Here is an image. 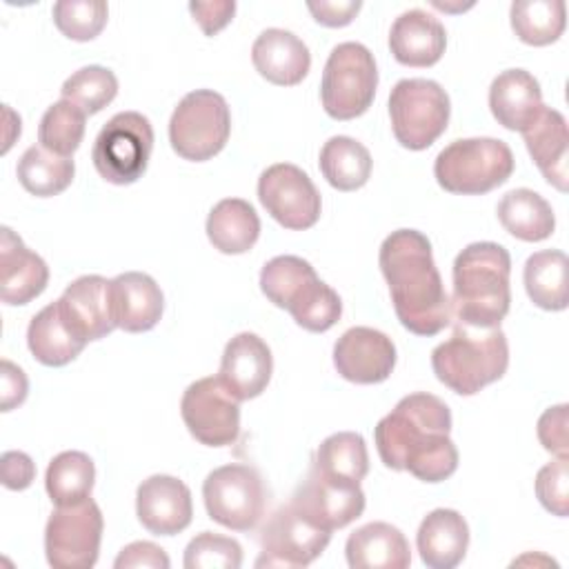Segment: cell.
<instances>
[{
  "instance_id": "cell-1",
  "label": "cell",
  "mask_w": 569,
  "mask_h": 569,
  "mask_svg": "<svg viewBox=\"0 0 569 569\" xmlns=\"http://www.w3.org/2000/svg\"><path fill=\"white\" fill-rule=\"evenodd\" d=\"M451 411L433 393H409L373 429L380 460L422 482H442L458 469V449L449 438Z\"/></svg>"
},
{
  "instance_id": "cell-2",
  "label": "cell",
  "mask_w": 569,
  "mask_h": 569,
  "mask_svg": "<svg viewBox=\"0 0 569 569\" xmlns=\"http://www.w3.org/2000/svg\"><path fill=\"white\" fill-rule=\"evenodd\" d=\"M378 262L405 329L429 338L451 322V300L433 262L431 242L422 231H391L380 244Z\"/></svg>"
},
{
  "instance_id": "cell-3",
  "label": "cell",
  "mask_w": 569,
  "mask_h": 569,
  "mask_svg": "<svg viewBox=\"0 0 569 569\" xmlns=\"http://www.w3.org/2000/svg\"><path fill=\"white\" fill-rule=\"evenodd\" d=\"M511 256L498 242H471L453 260L451 313L478 329L500 327L511 307Z\"/></svg>"
},
{
  "instance_id": "cell-4",
  "label": "cell",
  "mask_w": 569,
  "mask_h": 569,
  "mask_svg": "<svg viewBox=\"0 0 569 569\" xmlns=\"http://www.w3.org/2000/svg\"><path fill=\"white\" fill-rule=\"evenodd\" d=\"M509 367V345L500 327L478 329L453 325L451 338L431 351L436 378L460 396H473L500 380Z\"/></svg>"
},
{
  "instance_id": "cell-5",
  "label": "cell",
  "mask_w": 569,
  "mask_h": 569,
  "mask_svg": "<svg viewBox=\"0 0 569 569\" xmlns=\"http://www.w3.org/2000/svg\"><path fill=\"white\" fill-rule=\"evenodd\" d=\"M260 289L269 302L287 309L293 320L311 333L331 329L342 316L340 296L298 256H276L264 262Z\"/></svg>"
},
{
  "instance_id": "cell-6",
  "label": "cell",
  "mask_w": 569,
  "mask_h": 569,
  "mask_svg": "<svg viewBox=\"0 0 569 569\" xmlns=\"http://www.w3.org/2000/svg\"><path fill=\"white\" fill-rule=\"evenodd\" d=\"M516 160L507 142L498 138H460L449 142L433 162L438 184L458 196H482L505 184Z\"/></svg>"
},
{
  "instance_id": "cell-7",
  "label": "cell",
  "mask_w": 569,
  "mask_h": 569,
  "mask_svg": "<svg viewBox=\"0 0 569 569\" xmlns=\"http://www.w3.org/2000/svg\"><path fill=\"white\" fill-rule=\"evenodd\" d=\"M449 116V96L436 80L405 78L389 93L391 129L405 149L422 151L431 147L445 133Z\"/></svg>"
},
{
  "instance_id": "cell-8",
  "label": "cell",
  "mask_w": 569,
  "mask_h": 569,
  "mask_svg": "<svg viewBox=\"0 0 569 569\" xmlns=\"http://www.w3.org/2000/svg\"><path fill=\"white\" fill-rule=\"evenodd\" d=\"M231 133V111L227 100L213 89L189 91L171 113V149L191 162L211 160L220 153Z\"/></svg>"
},
{
  "instance_id": "cell-9",
  "label": "cell",
  "mask_w": 569,
  "mask_h": 569,
  "mask_svg": "<svg viewBox=\"0 0 569 569\" xmlns=\"http://www.w3.org/2000/svg\"><path fill=\"white\" fill-rule=\"evenodd\" d=\"M378 89V67L373 53L360 42H340L331 49L322 82L320 100L333 120H353L362 116Z\"/></svg>"
},
{
  "instance_id": "cell-10",
  "label": "cell",
  "mask_w": 569,
  "mask_h": 569,
  "mask_svg": "<svg viewBox=\"0 0 569 569\" xmlns=\"http://www.w3.org/2000/svg\"><path fill=\"white\" fill-rule=\"evenodd\" d=\"M153 151V127L140 111H120L96 136L91 160L111 184H131L147 171Z\"/></svg>"
},
{
  "instance_id": "cell-11",
  "label": "cell",
  "mask_w": 569,
  "mask_h": 569,
  "mask_svg": "<svg viewBox=\"0 0 569 569\" xmlns=\"http://www.w3.org/2000/svg\"><path fill=\"white\" fill-rule=\"evenodd\" d=\"M202 500L213 522L233 531H251L264 516L267 487L256 467L231 462L204 478Z\"/></svg>"
},
{
  "instance_id": "cell-12",
  "label": "cell",
  "mask_w": 569,
  "mask_h": 569,
  "mask_svg": "<svg viewBox=\"0 0 569 569\" xmlns=\"http://www.w3.org/2000/svg\"><path fill=\"white\" fill-rule=\"evenodd\" d=\"M104 518L96 500L56 507L44 527V553L53 569H89L100 553Z\"/></svg>"
},
{
  "instance_id": "cell-13",
  "label": "cell",
  "mask_w": 569,
  "mask_h": 569,
  "mask_svg": "<svg viewBox=\"0 0 569 569\" xmlns=\"http://www.w3.org/2000/svg\"><path fill=\"white\" fill-rule=\"evenodd\" d=\"M180 413L184 427L200 445L227 447L240 436V400L218 376L191 382L182 393Z\"/></svg>"
},
{
  "instance_id": "cell-14",
  "label": "cell",
  "mask_w": 569,
  "mask_h": 569,
  "mask_svg": "<svg viewBox=\"0 0 569 569\" xmlns=\"http://www.w3.org/2000/svg\"><path fill=\"white\" fill-rule=\"evenodd\" d=\"M331 531L311 522L291 502L271 513L260 531L262 553L256 567H307L329 545Z\"/></svg>"
},
{
  "instance_id": "cell-15",
  "label": "cell",
  "mask_w": 569,
  "mask_h": 569,
  "mask_svg": "<svg viewBox=\"0 0 569 569\" xmlns=\"http://www.w3.org/2000/svg\"><path fill=\"white\" fill-rule=\"evenodd\" d=\"M258 200L278 224L291 231L313 227L322 209L320 193L311 178L289 162L271 164L260 173Z\"/></svg>"
},
{
  "instance_id": "cell-16",
  "label": "cell",
  "mask_w": 569,
  "mask_h": 569,
  "mask_svg": "<svg viewBox=\"0 0 569 569\" xmlns=\"http://www.w3.org/2000/svg\"><path fill=\"white\" fill-rule=\"evenodd\" d=\"M365 502L367 500L360 482L325 476L316 467L309 469L307 478L298 485L291 498V505L300 513L327 531L342 529L360 518Z\"/></svg>"
},
{
  "instance_id": "cell-17",
  "label": "cell",
  "mask_w": 569,
  "mask_h": 569,
  "mask_svg": "<svg viewBox=\"0 0 569 569\" xmlns=\"http://www.w3.org/2000/svg\"><path fill=\"white\" fill-rule=\"evenodd\" d=\"M336 371L356 385H376L396 367L393 340L371 327H351L333 345Z\"/></svg>"
},
{
  "instance_id": "cell-18",
  "label": "cell",
  "mask_w": 569,
  "mask_h": 569,
  "mask_svg": "<svg viewBox=\"0 0 569 569\" xmlns=\"http://www.w3.org/2000/svg\"><path fill=\"white\" fill-rule=\"evenodd\" d=\"M136 513L153 536H176L191 525L193 502L189 487L167 473L149 476L138 485Z\"/></svg>"
},
{
  "instance_id": "cell-19",
  "label": "cell",
  "mask_w": 569,
  "mask_h": 569,
  "mask_svg": "<svg viewBox=\"0 0 569 569\" xmlns=\"http://www.w3.org/2000/svg\"><path fill=\"white\" fill-rule=\"evenodd\" d=\"M58 305L67 322L87 342L100 340L118 327L111 280L102 276L91 273L76 278L62 291Z\"/></svg>"
},
{
  "instance_id": "cell-20",
  "label": "cell",
  "mask_w": 569,
  "mask_h": 569,
  "mask_svg": "<svg viewBox=\"0 0 569 569\" xmlns=\"http://www.w3.org/2000/svg\"><path fill=\"white\" fill-rule=\"evenodd\" d=\"M271 371L273 358L269 345L258 333L242 331L227 342L218 378L238 400H251L267 389Z\"/></svg>"
},
{
  "instance_id": "cell-21",
  "label": "cell",
  "mask_w": 569,
  "mask_h": 569,
  "mask_svg": "<svg viewBox=\"0 0 569 569\" xmlns=\"http://www.w3.org/2000/svg\"><path fill=\"white\" fill-rule=\"evenodd\" d=\"M49 282L47 262L31 251L13 229H0V298L4 305H27Z\"/></svg>"
},
{
  "instance_id": "cell-22",
  "label": "cell",
  "mask_w": 569,
  "mask_h": 569,
  "mask_svg": "<svg viewBox=\"0 0 569 569\" xmlns=\"http://www.w3.org/2000/svg\"><path fill=\"white\" fill-rule=\"evenodd\" d=\"M447 47V31L442 22L425 9H409L400 13L389 31V49L405 67H431Z\"/></svg>"
},
{
  "instance_id": "cell-23",
  "label": "cell",
  "mask_w": 569,
  "mask_h": 569,
  "mask_svg": "<svg viewBox=\"0 0 569 569\" xmlns=\"http://www.w3.org/2000/svg\"><path fill=\"white\" fill-rule=\"evenodd\" d=\"M251 62L256 71L280 87H293L305 80L311 67L307 44L287 29H264L251 47Z\"/></svg>"
},
{
  "instance_id": "cell-24",
  "label": "cell",
  "mask_w": 569,
  "mask_h": 569,
  "mask_svg": "<svg viewBox=\"0 0 569 569\" xmlns=\"http://www.w3.org/2000/svg\"><path fill=\"white\" fill-rule=\"evenodd\" d=\"M538 80L525 69L500 71L489 87V109L498 124L509 131H525L542 111Z\"/></svg>"
},
{
  "instance_id": "cell-25",
  "label": "cell",
  "mask_w": 569,
  "mask_h": 569,
  "mask_svg": "<svg viewBox=\"0 0 569 569\" xmlns=\"http://www.w3.org/2000/svg\"><path fill=\"white\" fill-rule=\"evenodd\" d=\"M529 156L549 184L567 191V160H569V131L560 111L542 107L538 118L522 131Z\"/></svg>"
},
{
  "instance_id": "cell-26",
  "label": "cell",
  "mask_w": 569,
  "mask_h": 569,
  "mask_svg": "<svg viewBox=\"0 0 569 569\" xmlns=\"http://www.w3.org/2000/svg\"><path fill=\"white\" fill-rule=\"evenodd\" d=\"M116 322L129 333H142L158 325L164 296L158 282L142 271H124L111 280Z\"/></svg>"
},
{
  "instance_id": "cell-27",
  "label": "cell",
  "mask_w": 569,
  "mask_h": 569,
  "mask_svg": "<svg viewBox=\"0 0 569 569\" xmlns=\"http://www.w3.org/2000/svg\"><path fill=\"white\" fill-rule=\"evenodd\" d=\"M416 545L431 569H453L469 547V525L456 509H433L418 527Z\"/></svg>"
},
{
  "instance_id": "cell-28",
  "label": "cell",
  "mask_w": 569,
  "mask_h": 569,
  "mask_svg": "<svg viewBox=\"0 0 569 569\" xmlns=\"http://www.w3.org/2000/svg\"><path fill=\"white\" fill-rule=\"evenodd\" d=\"M345 553L351 569H407L411 565L405 533L389 522H369L349 533Z\"/></svg>"
},
{
  "instance_id": "cell-29",
  "label": "cell",
  "mask_w": 569,
  "mask_h": 569,
  "mask_svg": "<svg viewBox=\"0 0 569 569\" xmlns=\"http://www.w3.org/2000/svg\"><path fill=\"white\" fill-rule=\"evenodd\" d=\"M27 345L31 356L44 367H64L80 356L87 340L76 333L60 311L58 300L42 307L29 322Z\"/></svg>"
},
{
  "instance_id": "cell-30",
  "label": "cell",
  "mask_w": 569,
  "mask_h": 569,
  "mask_svg": "<svg viewBox=\"0 0 569 569\" xmlns=\"http://www.w3.org/2000/svg\"><path fill=\"white\" fill-rule=\"evenodd\" d=\"M260 236V218L251 202L224 198L207 216V238L220 253H247Z\"/></svg>"
},
{
  "instance_id": "cell-31",
  "label": "cell",
  "mask_w": 569,
  "mask_h": 569,
  "mask_svg": "<svg viewBox=\"0 0 569 569\" xmlns=\"http://www.w3.org/2000/svg\"><path fill=\"white\" fill-rule=\"evenodd\" d=\"M498 220L513 238L525 242L547 240L556 229V216L551 204L533 189H511L507 191L498 207Z\"/></svg>"
},
{
  "instance_id": "cell-32",
  "label": "cell",
  "mask_w": 569,
  "mask_h": 569,
  "mask_svg": "<svg viewBox=\"0 0 569 569\" xmlns=\"http://www.w3.org/2000/svg\"><path fill=\"white\" fill-rule=\"evenodd\" d=\"M569 260L560 249L536 251L525 262V289L531 302L545 311H562L569 305L567 296Z\"/></svg>"
},
{
  "instance_id": "cell-33",
  "label": "cell",
  "mask_w": 569,
  "mask_h": 569,
  "mask_svg": "<svg viewBox=\"0 0 569 569\" xmlns=\"http://www.w3.org/2000/svg\"><path fill=\"white\" fill-rule=\"evenodd\" d=\"M318 164L333 189L356 191L367 184L373 160L362 142L349 136H333L322 144Z\"/></svg>"
},
{
  "instance_id": "cell-34",
  "label": "cell",
  "mask_w": 569,
  "mask_h": 569,
  "mask_svg": "<svg viewBox=\"0 0 569 569\" xmlns=\"http://www.w3.org/2000/svg\"><path fill=\"white\" fill-rule=\"evenodd\" d=\"M16 173L29 193L49 198L62 193L73 182L76 164L67 156H58L40 144H33L20 156Z\"/></svg>"
},
{
  "instance_id": "cell-35",
  "label": "cell",
  "mask_w": 569,
  "mask_h": 569,
  "mask_svg": "<svg viewBox=\"0 0 569 569\" xmlns=\"http://www.w3.org/2000/svg\"><path fill=\"white\" fill-rule=\"evenodd\" d=\"M96 480L93 460L82 451L58 453L44 473V487L56 507L76 505L91 496Z\"/></svg>"
},
{
  "instance_id": "cell-36",
  "label": "cell",
  "mask_w": 569,
  "mask_h": 569,
  "mask_svg": "<svg viewBox=\"0 0 569 569\" xmlns=\"http://www.w3.org/2000/svg\"><path fill=\"white\" fill-rule=\"evenodd\" d=\"M509 16L513 33L531 47L556 42L567 24V7L562 0H516Z\"/></svg>"
},
{
  "instance_id": "cell-37",
  "label": "cell",
  "mask_w": 569,
  "mask_h": 569,
  "mask_svg": "<svg viewBox=\"0 0 569 569\" xmlns=\"http://www.w3.org/2000/svg\"><path fill=\"white\" fill-rule=\"evenodd\" d=\"M311 467L338 480L360 482L369 473L367 442L356 431L331 433L320 442Z\"/></svg>"
},
{
  "instance_id": "cell-38",
  "label": "cell",
  "mask_w": 569,
  "mask_h": 569,
  "mask_svg": "<svg viewBox=\"0 0 569 569\" xmlns=\"http://www.w3.org/2000/svg\"><path fill=\"white\" fill-rule=\"evenodd\" d=\"M84 127L87 113L69 100H58L40 118L38 142L58 156L71 158L84 138Z\"/></svg>"
},
{
  "instance_id": "cell-39",
  "label": "cell",
  "mask_w": 569,
  "mask_h": 569,
  "mask_svg": "<svg viewBox=\"0 0 569 569\" xmlns=\"http://www.w3.org/2000/svg\"><path fill=\"white\" fill-rule=\"evenodd\" d=\"M62 100L78 104L87 116L102 111L118 93V78L111 69L100 64H89L71 73L62 89Z\"/></svg>"
},
{
  "instance_id": "cell-40",
  "label": "cell",
  "mask_w": 569,
  "mask_h": 569,
  "mask_svg": "<svg viewBox=\"0 0 569 569\" xmlns=\"http://www.w3.org/2000/svg\"><path fill=\"white\" fill-rule=\"evenodd\" d=\"M51 16L62 36L87 42L104 29L109 7L102 0H60L53 4Z\"/></svg>"
},
{
  "instance_id": "cell-41",
  "label": "cell",
  "mask_w": 569,
  "mask_h": 569,
  "mask_svg": "<svg viewBox=\"0 0 569 569\" xmlns=\"http://www.w3.org/2000/svg\"><path fill=\"white\" fill-rule=\"evenodd\" d=\"M242 565V547L229 536L200 531L184 549L187 569H238Z\"/></svg>"
},
{
  "instance_id": "cell-42",
  "label": "cell",
  "mask_w": 569,
  "mask_h": 569,
  "mask_svg": "<svg viewBox=\"0 0 569 569\" xmlns=\"http://www.w3.org/2000/svg\"><path fill=\"white\" fill-rule=\"evenodd\" d=\"M536 496L540 505L558 518L569 513V465L567 458L547 462L536 473Z\"/></svg>"
},
{
  "instance_id": "cell-43",
  "label": "cell",
  "mask_w": 569,
  "mask_h": 569,
  "mask_svg": "<svg viewBox=\"0 0 569 569\" xmlns=\"http://www.w3.org/2000/svg\"><path fill=\"white\" fill-rule=\"evenodd\" d=\"M567 405L549 407L540 420H538V438L540 445L556 453L558 458H567L569 453V440H567Z\"/></svg>"
},
{
  "instance_id": "cell-44",
  "label": "cell",
  "mask_w": 569,
  "mask_h": 569,
  "mask_svg": "<svg viewBox=\"0 0 569 569\" xmlns=\"http://www.w3.org/2000/svg\"><path fill=\"white\" fill-rule=\"evenodd\" d=\"M116 569H167L169 567V556L164 553L162 547L147 542V540H138L131 542L127 547L120 549L116 562Z\"/></svg>"
},
{
  "instance_id": "cell-45",
  "label": "cell",
  "mask_w": 569,
  "mask_h": 569,
  "mask_svg": "<svg viewBox=\"0 0 569 569\" xmlns=\"http://www.w3.org/2000/svg\"><path fill=\"white\" fill-rule=\"evenodd\" d=\"M189 11L200 24L204 36H216L220 29H224L233 13L236 2L233 0H216V2H189Z\"/></svg>"
},
{
  "instance_id": "cell-46",
  "label": "cell",
  "mask_w": 569,
  "mask_h": 569,
  "mask_svg": "<svg viewBox=\"0 0 569 569\" xmlns=\"http://www.w3.org/2000/svg\"><path fill=\"white\" fill-rule=\"evenodd\" d=\"M2 485L11 491L27 489L36 478V465L24 451H4L0 458Z\"/></svg>"
},
{
  "instance_id": "cell-47",
  "label": "cell",
  "mask_w": 569,
  "mask_h": 569,
  "mask_svg": "<svg viewBox=\"0 0 569 569\" xmlns=\"http://www.w3.org/2000/svg\"><path fill=\"white\" fill-rule=\"evenodd\" d=\"M0 382H2L0 411H11V409H16L18 405L24 402L27 391H29L27 376L18 365H13L7 358L0 362Z\"/></svg>"
},
{
  "instance_id": "cell-48",
  "label": "cell",
  "mask_w": 569,
  "mask_h": 569,
  "mask_svg": "<svg viewBox=\"0 0 569 569\" xmlns=\"http://www.w3.org/2000/svg\"><path fill=\"white\" fill-rule=\"evenodd\" d=\"M358 0H320V2H307V9L311 11L313 20L325 27H347L356 13L360 11Z\"/></svg>"
}]
</instances>
